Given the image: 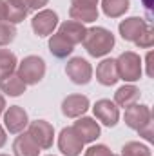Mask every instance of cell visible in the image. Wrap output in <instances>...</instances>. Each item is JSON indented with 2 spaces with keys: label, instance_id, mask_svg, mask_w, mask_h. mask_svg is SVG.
Returning a JSON list of instances; mask_svg holds the SVG:
<instances>
[{
  "label": "cell",
  "instance_id": "6da1fadb",
  "mask_svg": "<svg viewBox=\"0 0 154 156\" xmlns=\"http://www.w3.org/2000/svg\"><path fill=\"white\" fill-rule=\"evenodd\" d=\"M83 45L85 49L89 51V55L93 56H103L105 53H109L114 45V37L103 29V27H93V29H87L85 31V37H83Z\"/></svg>",
  "mask_w": 154,
  "mask_h": 156
},
{
  "label": "cell",
  "instance_id": "7a4b0ae2",
  "mask_svg": "<svg viewBox=\"0 0 154 156\" xmlns=\"http://www.w3.org/2000/svg\"><path fill=\"white\" fill-rule=\"evenodd\" d=\"M44 73H45V64L38 56H27V58H24V62L18 67V76L22 78V82L26 85L38 83L40 80L44 78Z\"/></svg>",
  "mask_w": 154,
  "mask_h": 156
},
{
  "label": "cell",
  "instance_id": "3957f363",
  "mask_svg": "<svg viewBox=\"0 0 154 156\" xmlns=\"http://www.w3.org/2000/svg\"><path fill=\"white\" fill-rule=\"evenodd\" d=\"M116 69H118V76H121V80L127 82H134L142 75L140 58L134 53H123L116 62Z\"/></svg>",
  "mask_w": 154,
  "mask_h": 156
},
{
  "label": "cell",
  "instance_id": "277c9868",
  "mask_svg": "<svg viewBox=\"0 0 154 156\" xmlns=\"http://www.w3.org/2000/svg\"><path fill=\"white\" fill-rule=\"evenodd\" d=\"M60 151L65 156H78L83 149V142L75 131V127H65L60 133V140H58Z\"/></svg>",
  "mask_w": 154,
  "mask_h": 156
},
{
  "label": "cell",
  "instance_id": "5b68a950",
  "mask_svg": "<svg viewBox=\"0 0 154 156\" xmlns=\"http://www.w3.org/2000/svg\"><path fill=\"white\" fill-rule=\"evenodd\" d=\"M29 136L38 144L40 149H49L53 145V127L45 120H37L29 125Z\"/></svg>",
  "mask_w": 154,
  "mask_h": 156
},
{
  "label": "cell",
  "instance_id": "8992f818",
  "mask_svg": "<svg viewBox=\"0 0 154 156\" xmlns=\"http://www.w3.org/2000/svg\"><path fill=\"white\" fill-rule=\"evenodd\" d=\"M56 24H58V16H56V13L49 11V9L40 11L38 15L33 18V29H35V33H37L38 37H47V35H51V33L54 31Z\"/></svg>",
  "mask_w": 154,
  "mask_h": 156
},
{
  "label": "cell",
  "instance_id": "52a82bcc",
  "mask_svg": "<svg viewBox=\"0 0 154 156\" xmlns=\"http://www.w3.org/2000/svg\"><path fill=\"white\" fill-rule=\"evenodd\" d=\"M65 71H67L69 78H71L75 83H87V82L91 80V75H93V69H91L89 62L83 60V58H73V60L67 64Z\"/></svg>",
  "mask_w": 154,
  "mask_h": 156
},
{
  "label": "cell",
  "instance_id": "ba28073f",
  "mask_svg": "<svg viewBox=\"0 0 154 156\" xmlns=\"http://www.w3.org/2000/svg\"><path fill=\"white\" fill-rule=\"evenodd\" d=\"M4 122H5V127L9 129V133H22L27 125V113L18 107V105H13L5 111V116H4Z\"/></svg>",
  "mask_w": 154,
  "mask_h": 156
},
{
  "label": "cell",
  "instance_id": "9c48e42d",
  "mask_svg": "<svg viewBox=\"0 0 154 156\" xmlns=\"http://www.w3.org/2000/svg\"><path fill=\"white\" fill-rule=\"evenodd\" d=\"M125 122L132 129L142 131L143 125H151V113L145 105H131V107H127Z\"/></svg>",
  "mask_w": 154,
  "mask_h": 156
},
{
  "label": "cell",
  "instance_id": "30bf717a",
  "mask_svg": "<svg viewBox=\"0 0 154 156\" xmlns=\"http://www.w3.org/2000/svg\"><path fill=\"white\" fill-rule=\"evenodd\" d=\"M87 107H89V100H87V96H82V94H71L62 104L64 115L69 118H76L83 115L87 111Z\"/></svg>",
  "mask_w": 154,
  "mask_h": 156
},
{
  "label": "cell",
  "instance_id": "8fae6325",
  "mask_svg": "<svg viewBox=\"0 0 154 156\" xmlns=\"http://www.w3.org/2000/svg\"><path fill=\"white\" fill-rule=\"evenodd\" d=\"M147 27L149 26L142 18H127V20H123L120 24V33H121V37L125 40H134L136 42V40L145 33Z\"/></svg>",
  "mask_w": 154,
  "mask_h": 156
},
{
  "label": "cell",
  "instance_id": "7c38bea8",
  "mask_svg": "<svg viewBox=\"0 0 154 156\" xmlns=\"http://www.w3.org/2000/svg\"><path fill=\"white\" fill-rule=\"evenodd\" d=\"M94 115H96V118L102 123H105V125L111 127V125H114L116 122H118V107L111 100H100L94 105Z\"/></svg>",
  "mask_w": 154,
  "mask_h": 156
},
{
  "label": "cell",
  "instance_id": "4fadbf2b",
  "mask_svg": "<svg viewBox=\"0 0 154 156\" xmlns=\"http://www.w3.org/2000/svg\"><path fill=\"white\" fill-rule=\"evenodd\" d=\"M75 131L78 133V136L82 138V142H93L100 136V125L93 120V118H82L73 125Z\"/></svg>",
  "mask_w": 154,
  "mask_h": 156
},
{
  "label": "cell",
  "instance_id": "5bb4252c",
  "mask_svg": "<svg viewBox=\"0 0 154 156\" xmlns=\"http://www.w3.org/2000/svg\"><path fill=\"white\" fill-rule=\"evenodd\" d=\"M13 151H15L16 156H38L40 147H38V144L29 136V133H27V134H20L15 140Z\"/></svg>",
  "mask_w": 154,
  "mask_h": 156
},
{
  "label": "cell",
  "instance_id": "9a60e30c",
  "mask_svg": "<svg viewBox=\"0 0 154 156\" xmlns=\"http://www.w3.org/2000/svg\"><path fill=\"white\" fill-rule=\"evenodd\" d=\"M85 27L80 24V22H65V24H62L60 26V35L64 37V38L67 40L69 44H80L82 40H83V37H85Z\"/></svg>",
  "mask_w": 154,
  "mask_h": 156
},
{
  "label": "cell",
  "instance_id": "2e32d148",
  "mask_svg": "<svg viewBox=\"0 0 154 156\" xmlns=\"http://www.w3.org/2000/svg\"><path fill=\"white\" fill-rule=\"evenodd\" d=\"M96 78L100 83L103 85H113L116 80H118V69H116V62L114 60H103L98 69H96Z\"/></svg>",
  "mask_w": 154,
  "mask_h": 156
},
{
  "label": "cell",
  "instance_id": "e0dca14e",
  "mask_svg": "<svg viewBox=\"0 0 154 156\" xmlns=\"http://www.w3.org/2000/svg\"><path fill=\"white\" fill-rule=\"evenodd\" d=\"M0 89L4 93H7L9 96H18L26 91V83L22 82V78L18 75L11 73V75H7V76H4L0 80Z\"/></svg>",
  "mask_w": 154,
  "mask_h": 156
},
{
  "label": "cell",
  "instance_id": "ac0fdd59",
  "mask_svg": "<svg viewBox=\"0 0 154 156\" xmlns=\"http://www.w3.org/2000/svg\"><path fill=\"white\" fill-rule=\"evenodd\" d=\"M49 47H51V53H53L54 56H58V58H65V56L71 55V51H73V44H69L60 33L54 35L53 38L49 40Z\"/></svg>",
  "mask_w": 154,
  "mask_h": 156
},
{
  "label": "cell",
  "instance_id": "d6986e66",
  "mask_svg": "<svg viewBox=\"0 0 154 156\" xmlns=\"http://www.w3.org/2000/svg\"><path fill=\"white\" fill-rule=\"evenodd\" d=\"M114 100H116V104L121 105V107H131L138 100V89L132 87V85H125V87L118 89Z\"/></svg>",
  "mask_w": 154,
  "mask_h": 156
},
{
  "label": "cell",
  "instance_id": "ffe728a7",
  "mask_svg": "<svg viewBox=\"0 0 154 156\" xmlns=\"http://www.w3.org/2000/svg\"><path fill=\"white\" fill-rule=\"evenodd\" d=\"M71 16L75 22H93L98 18V9L96 7H71Z\"/></svg>",
  "mask_w": 154,
  "mask_h": 156
},
{
  "label": "cell",
  "instance_id": "44dd1931",
  "mask_svg": "<svg viewBox=\"0 0 154 156\" xmlns=\"http://www.w3.org/2000/svg\"><path fill=\"white\" fill-rule=\"evenodd\" d=\"M129 9V0H103V11L107 16H120Z\"/></svg>",
  "mask_w": 154,
  "mask_h": 156
},
{
  "label": "cell",
  "instance_id": "7402d4cb",
  "mask_svg": "<svg viewBox=\"0 0 154 156\" xmlns=\"http://www.w3.org/2000/svg\"><path fill=\"white\" fill-rule=\"evenodd\" d=\"M15 64H16V58L13 53H9L7 49H2L0 51V80L7 75L13 73L15 69Z\"/></svg>",
  "mask_w": 154,
  "mask_h": 156
},
{
  "label": "cell",
  "instance_id": "603a6c76",
  "mask_svg": "<svg viewBox=\"0 0 154 156\" xmlns=\"http://www.w3.org/2000/svg\"><path fill=\"white\" fill-rule=\"evenodd\" d=\"M121 151H123L121 156H151V151H149L147 147H143V145H140V144H134V142L127 144Z\"/></svg>",
  "mask_w": 154,
  "mask_h": 156
},
{
  "label": "cell",
  "instance_id": "cb8c5ba5",
  "mask_svg": "<svg viewBox=\"0 0 154 156\" xmlns=\"http://www.w3.org/2000/svg\"><path fill=\"white\" fill-rule=\"evenodd\" d=\"M15 35H16V31H15V27L11 24L0 22V45H5V44L13 42Z\"/></svg>",
  "mask_w": 154,
  "mask_h": 156
},
{
  "label": "cell",
  "instance_id": "d4e9b609",
  "mask_svg": "<svg viewBox=\"0 0 154 156\" xmlns=\"http://www.w3.org/2000/svg\"><path fill=\"white\" fill-rule=\"evenodd\" d=\"M85 156H113V153L105 145H93L91 149H87Z\"/></svg>",
  "mask_w": 154,
  "mask_h": 156
},
{
  "label": "cell",
  "instance_id": "484cf974",
  "mask_svg": "<svg viewBox=\"0 0 154 156\" xmlns=\"http://www.w3.org/2000/svg\"><path fill=\"white\" fill-rule=\"evenodd\" d=\"M98 0H73V7H96Z\"/></svg>",
  "mask_w": 154,
  "mask_h": 156
},
{
  "label": "cell",
  "instance_id": "4316f807",
  "mask_svg": "<svg viewBox=\"0 0 154 156\" xmlns=\"http://www.w3.org/2000/svg\"><path fill=\"white\" fill-rule=\"evenodd\" d=\"M26 4H27L29 9H38V7L47 4V0H26Z\"/></svg>",
  "mask_w": 154,
  "mask_h": 156
},
{
  "label": "cell",
  "instance_id": "83f0119b",
  "mask_svg": "<svg viewBox=\"0 0 154 156\" xmlns=\"http://www.w3.org/2000/svg\"><path fill=\"white\" fill-rule=\"evenodd\" d=\"M5 20V2L0 0V22Z\"/></svg>",
  "mask_w": 154,
  "mask_h": 156
},
{
  "label": "cell",
  "instance_id": "f1b7e54d",
  "mask_svg": "<svg viewBox=\"0 0 154 156\" xmlns=\"http://www.w3.org/2000/svg\"><path fill=\"white\" fill-rule=\"evenodd\" d=\"M5 144V133H4V129L0 127V147Z\"/></svg>",
  "mask_w": 154,
  "mask_h": 156
},
{
  "label": "cell",
  "instance_id": "f546056e",
  "mask_svg": "<svg viewBox=\"0 0 154 156\" xmlns=\"http://www.w3.org/2000/svg\"><path fill=\"white\" fill-rule=\"evenodd\" d=\"M4 107H5V102H4V96L0 94V113L4 111Z\"/></svg>",
  "mask_w": 154,
  "mask_h": 156
},
{
  "label": "cell",
  "instance_id": "4dcf8cb0",
  "mask_svg": "<svg viewBox=\"0 0 154 156\" xmlns=\"http://www.w3.org/2000/svg\"><path fill=\"white\" fill-rule=\"evenodd\" d=\"M0 156H5V154H0Z\"/></svg>",
  "mask_w": 154,
  "mask_h": 156
}]
</instances>
